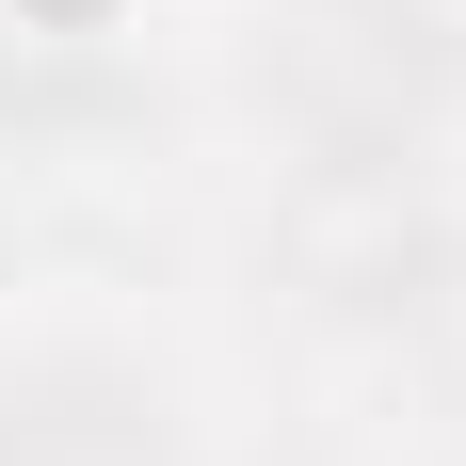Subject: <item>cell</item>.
Instances as JSON below:
<instances>
[{
  "label": "cell",
  "mask_w": 466,
  "mask_h": 466,
  "mask_svg": "<svg viewBox=\"0 0 466 466\" xmlns=\"http://www.w3.org/2000/svg\"><path fill=\"white\" fill-rule=\"evenodd\" d=\"M0 466H193V402L129 338L33 322L0 338Z\"/></svg>",
  "instance_id": "2"
},
{
  "label": "cell",
  "mask_w": 466,
  "mask_h": 466,
  "mask_svg": "<svg viewBox=\"0 0 466 466\" xmlns=\"http://www.w3.org/2000/svg\"><path fill=\"white\" fill-rule=\"evenodd\" d=\"M466 96V33L434 0H289L258 33V113H274L322 177H386L451 129Z\"/></svg>",
  "instance_id": "1"
}]
</instances>
